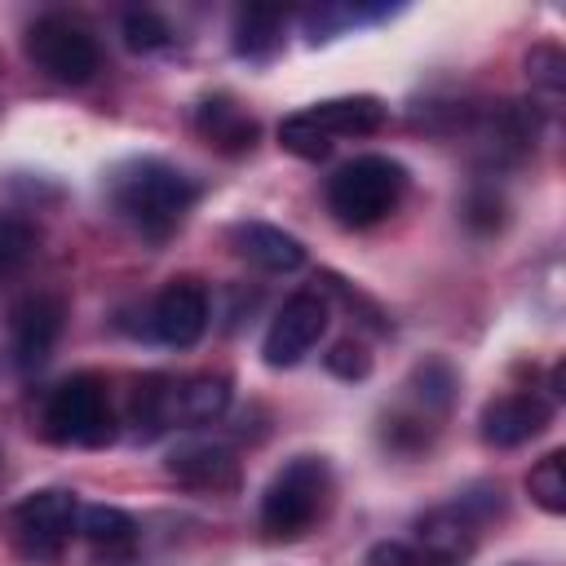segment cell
<instances>
[{
    "instance_id": "cell-19",
    "label": "cell",
    "mask_w": 566,
    "mask_h": 566,
    "mask_svg": "<svg viewBox=\"0 0 566 566\" xmlns=\"http://www.w3.org/2000/svg\"><path fill=\"white\" fill-rule=\"evenodd\" d=\"M407 402H416V407H424L429 416H447L451 411V402H455V389H460V376H455V367L447 363V358H424V363H416V371L407 376Z\"/></svg>"
},
{
    "instance_id": "cell-16",
    "label": "cell",
    "mask_w": 566,
    "mask_h": 566,
    "mask_svg": "<svg viewBox=\"0 0 566 566\" xmlns=\"http://www.w3.org/2000/svg\"><path fill=\"white\" fill-rule=\"evenodd\" d=\"M75 535H84L97 566H128L137 557V544H142L137 517L115 509V504H80Z\"/></svg>"
},
{
    "instance_id": "cell-14",
    "label": "cell",
    "mask_w": 566,
    "mask_h": 566,
    "mask_svg": "<svg viewBox=\"0 0 566 566\" xmlns=\"http://www.w3.org/2000/svg\"><path fill=\"white\" fill-rule=\"evenodd\" d=\"M190 128L199 133V142H208L217 155H248L261 137L256 115L234 97V93H203L190 111Z\"/></svg>"
},
{
    "instance_id": "cell-5",
    "label": "cell",
    "mask_w": 566,
    "mask_h": 566,
    "mask_svg": "<svg viewBox=\"0 0 566 566\" xmlns=\"http://www.w3.org/2000/svg\"><path fill=\"white\" fill-rule=\"evenodd\" d=\"M389 119V106L371 93H349V97H327L314 102L279 124V146L296 159H327L340 137H371Z\"/></svg>"
},
{
    "instance_id": "cell-18",
    "label": "cell",
    "mask_w": 566,
    "mask_h": 566,
    "mask_svg": "<svg viewBox=\"0 0 566 566\" xmlns=\"http://www.w3.org/2000/svg\"><path fill=\"white\" fill-rule=\"evenodd\" d=\"M283 35H287V13L283 9H270V4H248L234 13V27H230V44L243 62H270L279 57L283 49Z\"/></svg>"
},
{
    "instance_id": "cell-11",
    "label": "cell",
    "mask_w": 566,
    "mask_h": 566,
    "mask_svg": "<svg viewBox=\"0 0 566 566\" xmlns=\"http://www.w3.org/2000/svg\"><path fill=\"white\" fill-rule=\"evenodd\" d=\"M66 327V301L57 292H27L9 310V354L18 371H40Z\"/></svg>"
},
{
    "instance_id": "cell-12",
    "label": "cell",
    "mask_w": 566,
    "mask_h": 566,
    "mask_svg": "<svg viewBox=\"0 0 566 566\" xmlns=\"http://www.w3.org/2000/svg\"><path fill=\"white\" fill-rule=\"evenodd\" d=\"M146 332L168 349L199 345V336L208 332V287L195 274L168 279L146 310Z\"/></svg>"
},
{
    "instance_id": "cell-3",
    "label": "cell",
    "mask_w": 566,
    "mask_h": 566,
    "mask_svg": "<svg viewBox=\"0 0 566 566\" xmlns=\"http://www.w3.org/2000/svg\"><path fill=\"white\" fill-rule=\"evenodd\" d=\"M336 500V478L323 455H292L261 491V531L274 544H292L310 535Z\"/></svg>"
},
{
    "instance_id": "cell-1",
    "label": "cell",
    "mask_w": 566,
    "mask_h": 566,
    "mask_svg": "<svg viewBox=\"0 0 566 566\" xmlns=\"http://www.w3.org/2000/svg\"><path fill=\"white\" fill-rule=\"evenodd\" d=\"M106 199L146 243H164L199 203V181L159 155H133L106 172Z\"/></svg>"
},
{
    "instance_id": "cell-15",
    "label": "cell",
    "mask_w": 566,
    "mask_h": 566,
    "mask_svg": "<svg viewBox=\"0 0 566 566\" xmlns=\"http://www.w3.org/2000/svg\"><path fill=\"white\" fill-rule=\"evenodd\" d=\"M168 478L186 491H234L239 486V455L226 447V442H212V438H195V442H177L164 460Z\"/></svg>"
},
{
    "instance_id": "cell-20",
    "label": "cell",
    "mask_w": 566,
    "mask_h": 566,
    "mask_svg": "<svg viewBox=\"0 0 566 566\" xmlns=\"http://www.w3.org/2000/svg\"><path fill=\"white\" fill-rule=\"evenodd\" d=\"M35 248H40V230H35V221L22 217V212L0 208V279L22 274V270L35 261Z\"/></svg>"
},
{
    "instance_id": "cell-7",
    "label": "cell",
    "mask_w": 566,
    "mask_h": 566,
    "mask_svg": "<svg viewBox=\"0 0 566 566\" xmlns=\"http://www.w3.org/2000/svg\"><path fill=\"white\" fill-rule=\"evenodd\" d=\"M27 57L31 66L53 80V84H66V88H80L97 75L102 66V49L93 40V31L71 18V13H40L31 27H27Z\"/></svg>"
},
{
    "instance_id": "cell-26",
    "label": "cell",
    "mask_w": 566,
    "mask_h": 566,
    "mask_svg": "<svg viewBox=\"0 0 566 566\" xmlns=\"http://www.w3.org/2000/svg\"><path fill=\"white\" fill-rule=\"evenodd\" d=\"M513 566H526V562H513Z\"/></svg>"
},
{
    "instance_id": "cell-13",
    "label": "cell",
    "mask_w": 566,
    "mask_h": 566,
    "mask_svg": "<svg viewBox=\"0 0 566 566\" xmlns=\"http://www.w3.org/2000/svg\"><path fill=\"white\" fill-rule=\"evenodd\" d=\"M553 424V398L535 394V389H517V394H500L482 407L478 416V433L486 447L495 451H513L531 438H539Z\"/></svg>"
},
{
    "instance_id": "cell-24",
    "label": "cell",
    "mask_w": 566,
    "mask_h": 566,
    "mask_svg": "<svg viewBox=\"0 0 566 566\" xmlns=\"http://www.w3.org/2000/svg\"><path fill=\"white\" fill-rule=\"evenodd\" d=\"M323 363H327V371L340 376V380H367V371H371V354H367V345L354 340V336L336 340V345L323 354Z\"/></svg>"
},
{
    "instance_id": "cell-10",
    "label": "cell",
    "mask_w": 566,
    "mask_h": 566,
    "mask_svg": "<svg viewBox=\"0 0 566 566\" xmlns=\"http://www.w3.org/2000/svg\"><path fill=\"white\" fill-rule=\"evenodd\" d=\"M327 318H332L327 292L305 287V292L287 296V301L279 305V314L270 318L265 340H261V358H265V367H274V371L296 367V363H301V358L323 340Z\"/></svg>"
},
{
    "instance_id": "cell-2",
    "label": "cell",
    "mask_w": 566,
    "mask_h": 566,
    "mask_svg": "<svg viewBox=\"0 0 566 566\" xmlns=\"http://www.w3.org/2000/svg\"><path fill=\"white\" fill-rule=\"evenodd\" d=\"M230 407V376L221 371H190V376H168L150 371L133 380L128 402H124V424H133L137 442H150L168 429H199L221 420Z\"/></svg>"
},
{
    "instance_id": "cell-6",
    "label": "cell",
    "mask_w": 566,
    "mask_h": 566,
    "mask_svg": "<svg viewBox=\"0 0 566 566\" xmlns=\"http://www.w3.org/2000/svg\"><path fill=\"white\" fill-rule=\"evenodd\" d=\"M411 177L398 159L389 155H354L349 164H340L332 177H327V212L349 226V230H367L376 221H385L402 195H407Z\"/></svg>"
},
{
    "instance_id": "cell-9",
    "label": "cell",
    "mask_w": 566,
    "mask_h": 566,
    "mask_svg": "<svg viewBox=\"0 0 566 566\" xmlns=\"http://www.w3.org/2000/svg\"><path fill=\"white\" fill-rule=\"evenodd\" d=\"M9 526H13V544L27 562H35V566L57 562L80 526V500H75V491H62V486L31 491L13 504Z\"/></svg>"
},
{
    "instance_id": "cell-17",
    "label": "cell",
    "mask_w": 566,
    "mask_h": 566,
    "mask_svg": "<svg viewBox=\"0 0 566 566\" xmlns=\"http://www.w3.org/2000/svg\"><path fill=\"white\" fill-rule=\"evenodd\" d=\"M230 248L265 274H292V270L305 265V243L296 234L270 226V221H234L230 226Z\"/></svg>"
},
{
    "instance_id": "cell-25",
    "label": "cell",
    "mask_w": 566,
    "mask_h": 566,
    "mask_svg": "<svg viewBox=\"0 0 566 566\" xmlns=\"http://www.w3.org/2000/svg\"><path fill=\"white\" fill-rule=\"evenodd\" d=\"M367 566H429V562H424L411 544H402V539H385V544H371Z\"/></svg>"
},
{
    "instance_id": "cell-4",
    "label": "cell",
    "mask_w": 566,
    "mask_h": 566,
    "mask_svg": "<svg viewBox=\"0 0 566 566\" xmlns=\"http://www.w3.org/2000/svg\"><path fill=\"white\" fill-rule=\"evenodd\" d=\"M40 433L53 447H84V451L111 447L119 433V411H115L106 376L75 371L57 380L40 402Z\"/></svg>"
},
{
    "instance_id": "cell-22",
    "label": "cell",
    "mask_w": 566,
    "mask_h": 566,
    "mask_svg": "<svg viewBox=\"0 0 566 566\" xmlns=\"http://www.w3.org/2000/svg\"><path fill=\"white\" fill-rule=\"evenodd\" d=\"M172 27H168V18L164 13H155V9H133V13H124V44L133 49V53H164V49H172Z\"/></svg>"
},
{
    "instance_id": "cell-23",
    "label": "cell",
    "mask_w": 566,
    "mask_h": 566,
    "mask_svg": "<svg viewBox=\"0 0 566 566\" xmlns=\"http://www.w3.org/2000/svg\"><path fill=\"white\" fill-rule=\"evenodd\" d=\"M526 75H531L535 88H544L557 102L562 88H566V57H562V49L557 44H535L526 53Z\"/></svg>"
},
{
    "instance_id": "cell-8",
    "label": "cell",
    "mask_w": 566,
    "mask_h": 566,
    "mask_svg": "<svg viewBox=\"0 0 566 566\" xmlns=\"http://www.w3.org/2000/svg\"><path fill=\"white\" fill-rule=\"evenodd\" d=\"M500 491L482 486V491H464L455 495L451 504H438L429 513L416 517V553L429 562V566H460L473 544H478V531L482 522H491V513H500Z\"/></svg>"
},
{
    "instance_id": "cell-21",
    "label": "cell",
    "mask_w": 566,
    "mask_h": 566,
    "mask_svg": "<svg viewBox=\"0 0 566 566\" xmlns=\"http://www.w3.org/2000/svg\"><path fill=\"white\" fill-rule=\"evenodd\" d=\"M526 491L544 513H553V517L566 513V455L548 451L544 460H535L526 473Z\"/></svg>"
}]
</instances>
